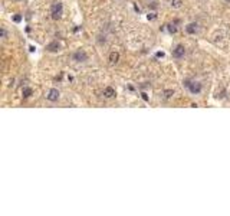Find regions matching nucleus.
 <instances>
[{"label": "nucleus", "instance_id": "nucleus-1", "mask_svg": "<svg viewBox=\"0 0 230 216\" xmlns=\"http://www.w3.org/2000/svg\"><path fill=\"white\" fill-rule=\"evenodd\" d=\"M183 85L186 86L187 89H188V92L193 94V95H198V94L203 91L201 82H200V81H194V79H191V78L184 79V81H183Z\"/></svg>", "mask_w": 230, "mask_h": 216}, {"label": "nucleus", "instance_id": "nucleus-2", "mask_svg": "<svg viewBox=\"0 0 230 216\" xmlns=\"http://www.w3.org/2000/svg\"><path fill=\"white\" fill-rule=\"evenodd\" d=\"M62 14H63V4L61 1L52 3V6H50V16H52V19L58 20V19L62 17Z\"/></svg>", "mask_w": 230, "mask_h": 216}, {"label": "nucleus", "instance_id": "nucleus-3", "mask_svg": "<svg viewBox=\"0 0 230 216\" xmlns=\"http://www.w3.org/2000/svg\"><path fill=\"white\" fill-rule=\"evenodd\" d=\"M72 61H75V62H85V61H88V54L84 49H78L76 52L72 54Z\"/></svg>", "mask_w": 230, "mask_h": 216}, {"label": "nucleus", "instance_id": "nucleus-4", "mask_svg": "<svg viewBox=\"0 0 230 216\" xmlns=\"http://www.w3.org/2000/svg\"><path fill=\"white\" fill-rule=\"evenodd\" d=\"M46 99L48 101H50V102H56L58 99H59V97H61V92L56 89V88H50L48 92H46Z\"/></svg>", "mask_w": 230, "mask_h": 216}, {"label": "nucleus", "instance_id": "nucleus-5", "mask_svg": "<svg viewBox=\"0 0 230 216\" xmlns=\"http://www.w3.org/2000/svg\"><path fill=\"white\" fill-rule=\"evenodd\" d=\"M184 55H186L184 45H177L173 49V58H175V59H181V58H184Z\"/></svg>", "mask_w": 230, "mask_h": 216}, {"label": "nucleus", "instance_id": "nucleus-6", "mask_svg": "<svg viewBox=\"0 0 230 216\" xmlns=\"http://www.w3.org/2000/svg\"><path fill=\"white\" fill-rule=\"evenodd\" d=\"M61 49H62V45H61V42H58V41H53V42L46 45V51H48V52H52V54L59 52Z\"/></svg>", "mask_w": 230, "mask_h": 216}, {"label": "nucleus", "instance_id": "nucleus-7", "mask_svg": "<svg viewBox=\"0 0 230 216\" xmlns=\"http://www.w3.org/2000/svg\"><path fill=\"white\" fill-rule=\"evenodd\" d=\"M186 33H188V35H196L198 30V23H196V22H191V23H188V25H186Z\"/></svg>", "mask_w": 230, "mask_h": 216}, {"label": "nucleus", "instance_id": "nucleus-8", "mask_svg": "<svg viewBox=\"0 0 230 216\" xmlns=\"http://www.w3.org/2000/svg\"><path fill=\"white\" fill-rule=\"evenodd\" d=\"M104 97L105 98H114L115 97V89L112 88V86H107L105 89H104Z\"/></svg>", "mask_w": 230, "mask_h": 216}, {"label": "nucleus", "instance_id": "nucleus-9", "mask_svg": "<svg viewBox=\"0 0 230 216\" xmlns=\"http://www.w3.org/2000/svg\"><path fill=\"white\" fill-rule=\"evenodd\" d=\"M118 61H120V52H111L110 54V64L111 65H115L118 64Z\"/></svg>", "mask_w": 230, "mask_h": 216}, {"label": "nucleus", "instance_id": "nucleus-10", "mask_svg": "<svg viewBox=\"0 0 230 216\" xmlns=\"http://www.w3.org/2000/svg\"><path fill=\"white\" fill-rule=\"evenodd\" d=\"M32 94H33V89H32V88H29V86H26V88H23V89H22L23 98H29Z\"/></svg>", "mask_w": 230, "mask_h": 216}, {"label": "nucleus", "instance_id": "nucleus-11", "mask_svg": "<svg viewBox=\"0 0 230 216\" xmlns=\"http://www.w3.org/2000/svg\"><path fill=\"white\" fill-rule=\"evenodd\" d=\"M173 95H174V89H165L163 92V98L164 99H170V98H173Z\"/></svg>", "mask_w": 230, "mask_h": 216}, {"label": "nucleus", "instance_id": "nucleus-12", "mask_svg": "<svg viewBox=\"0 0 230 216\" xmlns=\"http://www.w3.org/2000/svg\"><path fill=\"white\" fill-rule=\"evenodd\" d=\"M183 6V0H171V7L173 9H180Z\"/></svg>", "mask_w": 230, "mask_h": 216}, {"label": "nucleus", "instance_id": "nucleus-13", "mask_svg": "<svg viewBox=\"0 0 230 216\" xmlns=\"http://www.w3.org/2000/svg\"><path fill=\"white\" fill-rule=\"evenodd\" d=\"M167 29H168V32H170V33H177V26H175L174 23L167 25Z\"/></svg>", "mask_w": 230, "mask_h": 216}, {"label": "nucleus", "instance_id": "nucleus-14", "mask_svg": "<svg viewBox=\"0 0 230 216\" xmlns=\"http://www.w3.org/2000/svg\"><path fill=\"white\" fill-rule=\"evenodd\" d=\"M147 19H148V20H155V19H157V14H155L154 12H150V13L147 14Z\"/></svg>", "mask_w": 230, "mask_h": 216}, {"label": "nucleus", "instance_id": "nucleus-15", "mask_svg": "<svg viewBox=\"0 0 230 216\" xmlns=\"http://www.w3.org/2000/svg\"><path fill=\"white\" fill-rule=\"evenodd\" d=\"M12 19H13L14 23H20V22H22V14H14Z\"/></svg>", "mask_w": 230, "mask_h": 216}, {"label": "nucleus", "instance_id": "nucleus-16", "mask_svg": "<svg viewBox=\"0 0 230 216\" xmlns=\"http://www.w3.org/2000/svg\"><path fill=\"white\" fill-rule=\"evenodd\" d=\"M0 35H1V38H3V39H6V38H7V32H6V29H4V28H1V29H0Z\"/></svg>", "mask_w": 230, "mask_h": 216}, {"label": "nucleus", "instance_id": "nucleus-17", "mask_svg": "<svg viewBox=\"0 0 230 216\" xmlns=\"http://www.w3.org/2000/svg\"><path fill=\"white\" fill-rule=\"evenodd\" d=\"M141 98H143L145 102H148V101H150V98H148V95H147L145 92H141Z\"/></svg>", "mask_w": 230, "mask_h": 216}, {"label": "nucleus", "instance_id": "nucleus-18", "mask_svg": "<svg viewBox=\"0 0 230 216\" xmlns=\"http://www.w3.org/2000/svg\"><path fill=\"white\" fill-rule=\"evenodd\" d=\"M164 56H165L164 52H157L155 54V58H164Z\"/></svg>", "mask_w": 230, "mask_h": 216}, {"label": "nucleus", "instance_id": "nucleus-19", "mask_svg": "<svg viewBox=\"0 0 230 216\" xmlns=\"http://www.w3.org/2000/svg\"><path fill=\"white\" fill-rule=\"evenodd\" d=\"M134 10L137 12V13H141V10H140V7H138V6H135V4H134Z\"/></svg>", "mask_w": 230, "mask_h": 216}, {"label": "nucleus", "instance_id": "nucleus-20", "mask_svg": "<svg viewBox=\"0 0 230 216\" xmlns=\"http://www.w3.org/2000/svg\"><path fill=\"white\" fill-rule=\"evenodd\" d=\"M29 51H30V52H35V51H36V48H35L33 45H30V46H29Z\"/></svg>", "mask_w": 230, "mask_h": 216}, {"label": "nucleus", "instance_id": "nucleus-21", "mask_svg": "<svg viewBox=\"0 0 230 216\" xmlns=\"http://www.w3.org/2000/svg\"><path fill=\"white\" fill-rule=\"evenodd\" d=\"M226 1H227V3H230V0H226Z\"/></svg>", "mask_w": 230, "mask_h": 216}]
</instances>
